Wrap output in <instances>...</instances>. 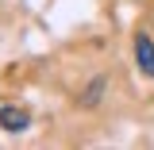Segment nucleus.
I'll return each mask as SVG.
<instances>
[{
	"instance_id": "f257e3e1",
	"label": "nucleus",
	"mask_w": 154,
	"mask_h": 150,
	"mask_svg": "<svg viewBox=\"0 0 154 150\" xmlns=\"http://www.w3.org/2000/svg\"><path fill=\"white\" fill-rule=\"evenodd\" d=\"M135 62L146 77H154V42L146 35H135Z\"/></svg>"
},
{
	"instance_id": "f03ea898",
	"label": "nucleus",
	"mask_w": 154,
	"mask_h": 150,
	"mask_svg": "<svg viewBox=\"0 0 154 150\" xmlns=\"http://www.w3.org/2000/svg\"><path fill=\"white\" fill-rule=\"evenodd\" d=\"M0 127L4 131H27L31 127V115L23 112V108H4L0 112Z\"/></svg>"
},
{
	"instance_id": "7ed1b4c3",
	"label": "nucleus",
	"mask_w": 154,
	"mask_h": 150,
	"mask_svg": "<svg viewBox=\"0 0 154 150\" xmlns=\"http://www.w3.org/2000/svg\"><path fill=\"white\" fill-rule=\"evenodd\" d=\"M100 89H104V81H93V85H89V93H85V108H93L96 100H100Z\"/></svg>"
}]
</instances>
